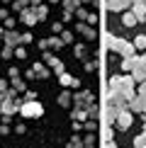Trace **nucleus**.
I'll use <instances>...</instances> for the list:
<instances>
[{
  "label": "nucleus",
  "mask_w": 146,
  "mask_h": 148,
  "mask_svg": "<svg viewBox=\"0 0 146 148\" xmlns=\"http://www.w3.org/2000/svg\"><path fill=\"white\" fill-rule=\"evenodd\" d=\"M20 17H22V22L24 24H29V27H34V24H36V15H34V10H22L20 12Z\"/></svg>",
  "instance_id": "9d476101"
},
{
  "label": "nucleus",
  "mask_w": 146,
  "mask_h": 148,
  "mask_svg": "<svg viewBox=\"0 0 146 148\" xmlns=\"http://www.w3.org/2000/svg\"><path fill=\"white\" fill-rule=\"evenodd\" d=\"M122 22H124V27H136L139 24V20L134 17V12H124V20Z\"/></svg>",
  "instance_id": "f8f14e48"
},
{
  "label": "nucleus",
  "mask_w": 146,
  "mask_h": 148,
  "mask_svg": "<svg viewBox=\"0 0 146 148\" xmlns=\"http://www.w3.org/2000/svg\"><path fill=\"white\" fill-rule=\"evenodd\" d=\"M59 80H61V85H66V88H71V85H78V80H73L68 73H61V75H59Z\"/></svg>",
  "instance_id": "4468645a"
},
{
  "label": "nucleus",
  "mask_w": 146,
  "mask_h": 148,
  "mask_svg": "<svg viewBox=\"0 0 146 148\" xmlns=\"http://www.w3.org/2000/svg\"><path fill=\"white\" fill-rule=\"evenodd\" d=\"M0 20H8V10H0Z\"/></svg>",
  "instance_id": "f704fd0d"
},
{
  "label": "nucleus",
  "mask_w": 146,
  "mask_h": 148,
  "mask_svg": "<svg viewBox=\"0 0 146 148\" xmlns=\"http://www.w3.org/2000/svg\"><path fill=\"white\" fill-rule=\"evenodd\" d=\"M12 53H15V49H10V46H5V49H3V58H10Z\"/></svg>",
  "instance_id": "a878e982"
},
{
  "label": "nucleus",
  "mask_w": 146,
  "mask_h": 148,
  "mask_svg": "<svg viewBox=\"0 0 146 148\" xmlns=\"http://www.w3.org/2000/svg\"><path fill=\"white\" fill-rule=\"evenodd\" d=\"M134 148H146V134H141V136L134 138Z\"/></svg>",
  "instance_id": "4be33fe9"
},
{
  "label": "nucleus",
  "mask_w": 146,
  "mask_h": 148,
  "mask_svg": "<svg viewBox=\"0 0 146 148\" xmlns=\"http://www.w3.org/2000/svg\"><path fill=\"white\" fill-rule=\"evenodd\" d=\"M8 131H10V126H8V124H0V136H5Z\"/></svg>",
  "instance_id": "7c9ffc66"
},
{
  "label": "nucleus",
  "mask_w": 146,
  "mask_h": 148,
  "mask_svg": "<svg viewBox=\"0 0 146 148\" xmlns=\"http://www.w3.org/2000/svg\"><path fill=\"white\" fill-rule=\"evenodd\" d=\"M27 5H29V0H15V5H12V10H15V12L20 10V12H22V10H27Z\"/></svg>",
  "instance_id": "6ab92c4d"
},
{
  "label": "nucleus",
  "mask_w": 146,
  "mask_h": 148,
  "mask_svg": "<svg viewBox=\"0 0 146 148\" xmlns=\"http://www.w3.org/2000/svg\"><path fill=\"white\" fill-rule=\"evenodd\" d=\"M68 148H83V141L81 138H73L71 143H68Z\"/></svg>",
  "instance_id": "393cba45"
},
{
  "label": "nucleus",
  "mask_w": 146,
  "mask_h": 148,
  "mask_svg": "<svg viewBox=\"0 0 146 148\" xmlns=\"http://www.w3.org/2000/svg\"><path fill=\"white\" fill-rule=\"evenodd\" d=\"M32 41V34H22V44H29Z\"/></svg>",
  "instance_id": "72a5a7b5"
},
{
  "label": "nucleus",
  "mask_w": 146,
  "mask_h": 148,
  "mask_svg": "<svg viewBox=\"0 0 146 148\" xmlns=\"http://www.w3.org/2000/svg\"><path fill=\"white\" fill-rule=\"evenodd\" d=\"M81 3H90V0H81Z\"/></svg>",
  "instance_id": "4c0bfd02"
},
{
  "label": "nucleus",
  "mask_w": 146,
  "mask_h": 148,
  "mask_svg": "<svg viewBox=\"0 0 146 148\" xmlns=\"http://www.w3.org/2000/svg\"><path fill=\"white\" fill-rule=\"evenodd\" d=\"M8 73H10V80H12V78H20V71H17V68H15V66H12V68H10Z\"/></svg>",
  "instance_id": "cd10ccee"
},
{
  "label": "nucleus",
  "mask_w": 146,
  "mask_h": 148,
  "mask_svg": "<svg viewBox=\"0 0 146 148\" xmlns=\"http://www.w3.org/2000/svg\"><path fill=\"white\" fill-rule=\"evenodd\" d=\"M32 10L36 15V20H44V17H46V5H39V8H32Z\"/></svg>",
  "instance_id": "a211bd4d"
},
{
  "label": "nucleus",
  "mask_w": 146,
  "mask_h": 148,
  "mask_svg": "<svg viewBox=\"0 0 146 148\" xmlns=\"http://www.w3.org/2000/svg\"><path fill=\"white\" fill-rule=\"evenodd\" d=\"M144 134H146V121H144Z\"/></svg>",
  "instance_id": "e433bc0d"
},
{
  "label": "nucleus",
  "mask_w": 146,
  "mask_h": 148,
  "mask_svg": "<svg viewBox=\"0 0 146 148\" xmlns=\"http://www.w3.org/2000/svg\"><path fill=\"white\" fill-rule=\"evenodd\" d=\"M139 97H146V83L139 85Z\"/></svg>",
  "instance_id": "c756f323"
},
{
  "label": "nucleus",
  "mask_w": 146,
  "mask_h": 148,
  "mask_svg": "<svg viewBox=\"0 0 146 148\" xmlns=\"http://www.w3.org/2000/svg\"><path fill=\"white\" fill-rule=\"evenodd\" d=\"M127 5H132V0H107V10H112V12L124 10Z\"/></svg>",
  "instance_id": "1a4fd4ad"
},
{
  "label": "nucleus",
  "mask_w": 146,
  "mask_h": 148,
  "mask_svg": "<svg viewBox=\"0 0 146 148\" xmlns=\"http://www.w3.org/2000/svg\"><path fill=\"white\" fill-rule=\"evenodd\" d=\"M39 46L44 49V51H46V49H56V51H59V49L63 46V41H61L59 36H51V39H41V41H39Z\"/></svg>",
  "instance_id": "6e6552de"
},
{
  "label": "nucleus",
  "mask_w": 146,
  "mask_h": 148,
  "mask_svg": "<svg viewBox=\"0 0 146 148\" xmlns=\"http://www.w3.org/2000/svg\"><path fill=\"white\" fill-rule=\"evenodd\" d=\"M107 148H114V143H112V141H110V143H107Z\"/></svg>",
  "instance_id": "c9c22d12"
},
{
  "label": "nucleus",
  "mask_w": 146,
  "mask_h": 148,
  "mask_svg": "<svg viewBox=\"0 0 146 148\" xmlns=\"http://www.w3.org/2000/svg\"><path fill=\"white\" fill-rule=\"evenodd\" d=\"M81 5V0H63V10L68 12V15H73V10Z\"/></svg>",
  "instance_id": "ddd939ff"
},
{
  "label": "nucleus",
  "mask_w": 146,
  "mask_h": 148,
  "mask_svg": "<svg viewBox=\"0 0 146 148\" xmlns=\"http://www.w3.org/2000/svg\"><path fill=\"white\" fill-rule=\"evenodd\" d=\"M0 92H8V80H0Z\"/></svg>",
  "instance_id": "473e14b6"
},
{
  "label": "nucleus",
  "mask_w": 146,
  "mask_h": 148,
  "mask_svg": "<svg viewBox=\"0 0 146 148\" xmlns=\"http://www.w3.org/2000/svg\"><path fill=\"white\" fill-rule=\"evenodd\" d=\"M78 17H81V20H88V12H85L83 8H78Z\"/></svg>",
  "instance_id": "2f4dec72"
},
{
  "label": "nucleus",
  "mask_w": 146,
  "mask_h": 148,
  "mask_svg": "<svg viewBox=\"0 0 146 148\" xmlns=\"http://www.w3.org/2000/svg\"><path fill=\"white\" fill-rule=\"evenodd\" d=\"M5 3H10V0H5Z\"/></svg>",
  "instance_id": "58836bf2"
},
{
  "label": "nucleus",
  "mask_w": 146,
  "mask_h": 148,
  "mask_svg": "<svg viewBox=\"0 0 146 148\" xmlns=\"http://www.w3.org/2000/svg\"><path fill=\"white\" fill-rule=\"evenodd\" d=\"M117 114H119V112H117L114 107H107V109H105V121H107L110 126H112L114 121H117Z\"/></svg>",
  "instance_id": "9b49d317"
},
{
  "label": "nucleus",
  "mask_w": 146,
  "mask_h": 148,
  "mask_svg": "<svg viewBox=\"0 0 146 148\" xmlns=\"http://www.w3.org/2000/svg\"><path fill=\"white\" fill-rule=\"evenodd\" d=\"M10 83H12V90H17V92H24V83H22L20 78H12Z\"/></svg>",
  "instance_id": "412c9836"
},
{
  "label": "nucleus",
  "mask_w": 146,
  "mask_h": 148,
  "mask_svg": "<svg viewBox=\"0 0 146 148\" xmlns=\"http://www.w3.org/2000/svg\"><path fill=\"white\" fill-rule=\"evenodd\" d=\"M59 104H61V107H68V104H71V95H68V92H61V95H59Z\"/></svg>",
  "instance_id": "f3484780"
},
{
  "label": "nucleus",
  "mask_w": 146,
  "mask_h": 148,
  "mask_svg": "<svg viewBox=\"0 0 146 148\" xmlns=\"http://www.w3.org/2000/svg\"><path fill=\"white\" fill-rule=\"evenodd\" d=\"M15 56H17V58H24V56H27V51H24L22 46H17V49H15Z\"/></svg>",
  "instance_id": "bb28decb"
},
{
  "label": "nucleus",
  "mask_w": 146,
  "mask_h": 148,
  "mask_svg": "<svg viewBox=\"0 0 146 148\" xmlns=\"http://www.w3.org/2000/svg\"><path fill=\"white\" fill-rule=\"evenodd\" d=\"M32 73H34V75H39V78H46V68L41 63H34L32 66Z\"/></svg>",
  "instance_id": "dca6fc26"
},
{
  "label": "nucleus",
  "mask_w": 146,
  "mask_h": 148,
  "mask_svg": "<svg viewBox=\"0 0 146 148\" xmlns=\"http://www.w3.org/2000/svg\"><path fill=\"white\" fill-rule=\"evenodd\" d=\"M20 112L24 114V116H41L44 114V107H41L39 102H22V107H20Z\"/></svg>",
  "instance_id": "7ed1b4c3"
},
{
  "label": "nucleus",
  "mask_w": 146,
  "mask_h": 148,
  "mask_svg": "<svg viewBox=\"0 0 146 148\" xmlns=\"http://www.w3.org/2000/svg\"><path fill=\"white\" fill-rule=\"evenodd\" d=\"M61 41H63V44H71V41H73V34H71V32H61Z\"/></svg>",
  "instance_id": "b1692460"
},
{
  "label": "nucleus",
  "mask_w": 146,
  "mask_h": 148,
  "mask_svg": "<svg viewBox=\"0 0 146 148\" xmlns=\"http://www.w3.org/2000/svg\"><path fill=\"white\" fill-rule=\"evenodd\" d=\"M134 61H136V56L134 58H124L122 61V71H134Z\"/></svg>",
  "instance_id": "aec40b11"
},
{
  "label": "nucleus",
  "mask_w": 146,
  "mask_h": 148,
  "mask_svg": "<svg viewBox=\"0 0 146 148\" xmlns=\"http://www.w3.org/2000/svg\"><path fill=\"white\" fill-rule=\"evenodd\" d=\"M78 32H83L88 39H95V29H90L88 24H78Z\"/></svg>",
  "instance_id": "2eb2a0df"
},
{
  "label": "nucleus",
  "mask_w": 146,
  "mask_h": 148,
  "mask_svg": "<svg viewBox=\"0 0 146 148\" xmlns=\"http://www.w3.org/2000/svg\"><path fill=\"white\" fill-rule=\"evenodd\" d=\"M5 27H8V32H10V29L15 27V20H12V17H8V20H5Z\"/></svg>",
  "instance_id": "c85d7f7f"
},
{
  "label": "nucleus",
  "mask_w": 146,
  "mask_h": 148,
  "mask_svg": "<svg viewBox=\"0 0 146 148\" xmlns=\"http://www.w3.org/2000/svg\"><path fill=\"white\" fill-rule=\"evenodd\" d=\"M105 44H107V49L122 53L124 58H134V51H136V46H134L132 41L119 39V36H112V34H105Z\"/></svg>",
  "instance_id": "f03ea898"
},
{
  "label": "nucleus",
  "mask_w": 146,
  "mask_h": 148,
  "mask_svg": "<svg viewBox=\"0 0 146 148\" xmlns=\"http://www.w3.org/2000/svg\"><path fill=\"white\" fill-rule=\"evenodd\" d=\"M5 46H10V49H17V44H22V34H17L15 29H10V32H5Z\"/></svg>",
  "instance_id": "0eeeda50"
},
{
  "label": "nucleus",
  "mask_w": 146,
  "mask_h": 148,
  "mask_svg": "<svg viewBox=\"0 0 146 148\" xmlns=\"http://www.w3.org/2000/svg\"><path fill=\"white\" fill-rule=\"evenodd\" d=\"M132 12L139 22H144L146 20V3L144 0H132Z\"/></svg>",
  "instance_id": "423d86ee"
},
{
  "label": "nucleus",
  "mask_w": 146,
  "mask_h": 148,
  "mask_svg": "<svg viewBox=\"0 0 146 148\" xmlns=\"http://www.w3.org/2000/svg\"><path fill=\"white\" fill-rule=\"evenodd\" d=\"M134 46L136 49H146V36H136V39H134Z\"/></svg>",
  "instance_id": "5701e85b"
},
{
  "label": "nucleus",
  "mask_w": 146,
  "mask_h": 148,
  "mask_svg": "<svg viewBox=\"0 0 146 148\" xmlns=\"http://www.w3.org/2000/svg\"><path fill=\"white\" fill-rule=\"evenodd\" d=\"M114 126H117L119 131H127V129L132 126V112H129V109H122V112L117 114V121H114Z\"/></svg>",
  "instance_id": "39448f33"
},
{
  "label": "nucleus",
  "mask_w": 146,
  "mask_h": 148,
  "mask_svg": "<svg viewBox=\"0 0 146 148\" xmlns=\"http://www.w3.org/2000/svg\"><path fill=\"white\" fill-rule=\"evenodd\" d=\"M132 78L136 80V83H146V58H136V61H134Z\"/></svg>",
  "instance_id": "20e7f679"
},
{
  "label": "nucleus",
  "mask_w": 146,
  "mask_h": 148,
  "mask_svg": "<svg viewBox=\"0 0 146 148\" xmlns=\"http://www.w3.org/2000/svg\"><path fill=\"white\" fill-rule=\"evenodd\" d=\"M110 90L112 92H119V95H124L127 97V102H132L134 97V78H119V75H112L110 78Z\"/></svg>",
  "instance_id": "f257e3e1"
}]
</instances>
